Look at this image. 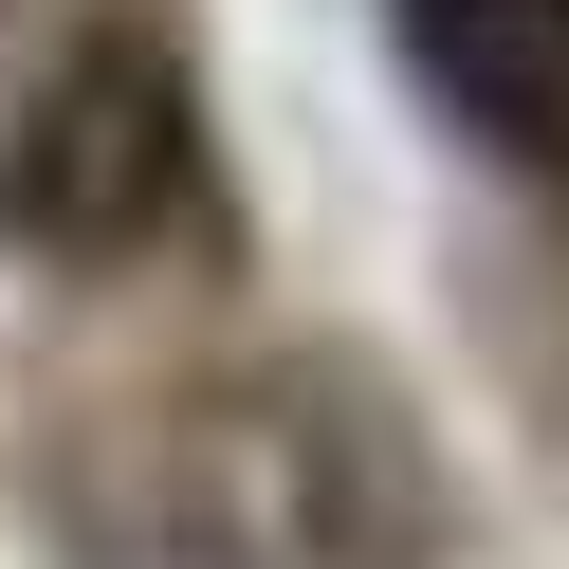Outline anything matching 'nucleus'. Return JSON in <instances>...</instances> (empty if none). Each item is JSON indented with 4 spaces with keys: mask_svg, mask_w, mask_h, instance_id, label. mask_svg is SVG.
<instances>
[{
    "mask_svg": "<svg viewBox=\"0 0 569 569\" xmlns=\"http://www.w3.org/2000/svg\"><path fill=\"white\" fill-rule=\"evenodd\" d=\"M166 184H184V92L148 74V56H74L38 111V148H19V202H38V239H148Z\"/></svg>",
    "mask_w": 569,
    "mask_h": 569,
    "instance_id": "obj_1",
    "label": "nucleus"
},
{
    "mask_svg": "<svg viewBox=\"0 0 569 569\" xmlns=\"http://www.w3.org/2000/svg\"><path fill=\"white\" fill-rule=\"evenodd\" d=\"M386 19H405V74L459 129H496V148L569 129V0H386Z\"/></svg>",
    "mask_w": 569,
    "mask_h": 569,
    "instance_id": "obj_2",
    "label": "nucleus"
}]
</instances>
